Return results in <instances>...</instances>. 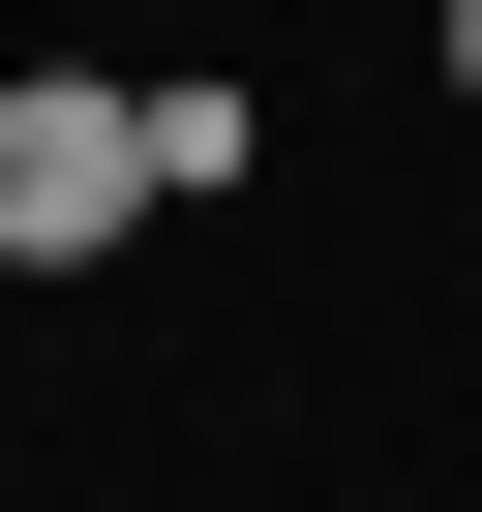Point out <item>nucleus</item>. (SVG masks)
I'll use <instances>...</instances> for the list:
<instances>
[{
	"label": "nucleus",
	"mask_w": 482,
	"mask_h": 512,
	"mask_svg": "<svg viewBox=\"0 0 482 512\" xmlns=\"http://www.w3.org/2000/svg\"><path fill=\"white\" fill-rule=\"evenodd\" d=\"M121 241H151V91L31 61L0 91V272H121Z\"/></svg>",
	"instance_id": "1"
},
{
	"label": "nucleus",
	"mask_w": 482,
	"mask_h": 512,
	"mask_svg": "<svg viewBox=\"0 0 482 512\" xmlns=\"http://www.w3.org/2000/svg\"><path fill=\"white\" fill-rule=\"evenodd\" d=\"M452 91H482V0H452Z\"/></svg>",
	"instance_id": "2"
}]
</instances>
